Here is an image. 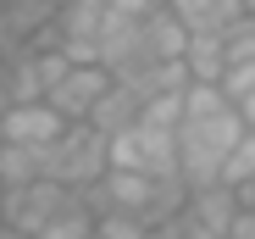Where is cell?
<instances>
[{
	"label": "cell",
	"instance_id": "obj_10",
	"mask_svg": "<svg viewBox=\"0 0 255 239\" xmlns=\"http://www.w3.org/2000/svg\"><path fill=\"white\" fill-rule=\"evenodd\" d=\"M45 178V150H22V145H0V189H28Z\"/></svg>",
	"mask_w": 255,
	"mask_h": 239
},
{
	"label": "cell",
	"instance_id": "obj_9",
	"mask_svg": "<svg viewBox=\"0 0 255 239\" xmlns=\"http://www.w3.org/2000/svg\"><path fill=\"white\" fill-rule=\"evenodd\" d=\"M144 50H150V61L155 67H166V61H183V50H189V28L166 11V6H155L150 17H144Z\"/></svg>",
	"mask_w": 255,
	"mask_h": 239
},
{
	"label": "cell",
	"instance_id": "obj_4",
	"mask_svg": "<svg viewBox=\"0 0 255 239\" xmlns=\"http://www.w3.org/2000/svg\"><path fill=\"white\" fill-rule=\"evenodd\" d=\"M111 84H117V78H111L106 67H72L61 84L45 95V106L61 117L67 128H78V123H89V117H95V106L111 95Z\"/></svg>",
	"mask_w": 255,
	"mask_h": 239
},
{
	"label": "cell",
	"instance_id": "obj_6",
	"mask_svg": "<svg viewBox=\"0 0 255 239\" xmlns=\"http://www.w3.org/2000/svg\"><path fill=\"white\" fill-rule=\"evenodd\" d=\"M166 11L189 28V39H200V33H228V28H239V22L250 17L244 0H172Z\"/></svg>",
	"mask_w": 255,
	"mask_h": 239
},
{
	"label": "cell",
	"instance_id": "obj_14",
	"mask_svg": "<svg viewBox=\"0 0 255 239\" xmlns=\"http://www.w3.org/2000/svg\"><path fill=\"white\" fill-rule=\"evenodd\" d=\"M0 239H33V234H17V228H6V223H0Z\"/></svg>",
	"mask_w": 255,
	"mask_h": 239
},
{
	"label": "cell",
	"instance_id": "obj_15",
	"mask_svg": "<svg viewBox=\"0 0 255 239\" xmlns=\"http://www.w3.org/2000/svg\"><path fill=\"white\" fill-rule=\"evenodd\" d=\"M244 11H250V17H255V0H244Z\"/></svg>",
	"mask_w": 255,
	"mask_h": 239
},
{
	"label": "cell",
	"instance_id": "obj_11",
	"mask_svg": "<svg viewBox=\"0 0 255 239\" xmlns=\"http://www.w3.org/2000/svg\"><path fill=\"white\" fill-rule=\"evenodd\" d=\"M95 223H100V217H95V206L78 195V201H72V206L45 228V234H39V239H95Z\"/></svg>",
	"mask_w": 255,
	"mask_h": 239
},
{
	"label": "cell",
	"instance_id": "obj_5",
	"mask_svg": "<svg viewBox=\"0 0 255 239\" xmlns=\"http://www.w3.org/2000/svg\"><path fill=\"white\" fill-rule=\"evenodd\" d=\"M67 134V123L45 106V100H33V106H11L6 117H0V145H22V150H50L56 139Z\"/></svg>",
	"mask_w": 255,
	"mask_h": 239
},
{
	"label": "cell",
	"instance_id": "obj_3",
	"mask_svg": "<svg viewBox=\"0 0 255 239\" xmlns=\"http://www.w3.org/2000/svg\"><path fill=\"white\" fill-rule=\"evenodd\" d=\"M72 201H78V195L61 189V184H50V178H39V184H28V189H0V223L39 239Z\"/></svg>",
	"mask_w": 255,
	"mask_h": 239
},
{
	"label": "cell",
	"instance_id": "obj_13",
	"mask_svg": "<svg viewBox=\"0 0 255 239\" xmlns=\"http://www.w3.org/2000/svg\"><path fill=\"white\" fill-rule=\"evenodd\" d=\"M239 117H244V134H255V100H244V106H239Z\"/></svg>",
	"mask_w": 255,
	"mask_h": 239
},
{
	"label": "cell",
	"instance_id": "obj_7",
	"mask_svg": "<svg viewBox=\"0 0 255 239\" xmlns=\"http://www.w3.org/2000/svg\"><path fill=\"white\" fill-rule=\"evenodd\" d=\"M239 212H244V201L233 189H222V184H211V189H194L189 195V223L194 228H205V234H217V239H228V228L239 223Z\"/></svg>",
	"mask_w": 255,
	"mask_h": 239
},
{
	"label": "cell",
	"instance_id": "obj_12",
	"mask_svg": "<svg viewBox=\"0 0 255 239\" xmlns=\"http://www.w3.org/2000/svg\"><path fill=\"white\" fill-rule=\"evenodd\" d=\"M222 95H228L233 106L255 100V61H239V67H228V78H222Z\"/></svg>",
	"mask_w": 255,
	"mask_h": 239
},
{
	"label": "cell",
	"instance_id": "obj_1",
	"mask_svg": "<svg viewBox=\"0 0 255 239\" xmlns=\"http://www.w3.org/2000/svg\"><path fill=\"white\" fill-rule=\"evenodd\" d=\"M244 139V117L222 89L189 84L183 95V123H178V178L194 189H211L222 178V162L233 156V145Z\"/></svg>",
	"mask_w": 255,
	"mask_h": 239
},
{
	"label": "cell",
	"instance_id": "obj_16",
	"mask_svg": "<svg viewBox=\"0 0 255 239\" xmlns=\"http://www.w3.org/2000/svg\"><path fill=\"white\" fill-rule=\"evenodd\" d=\"M150 6H172V0H150Z\"/></svg>",
	"mask_w": 255,
	"mask_h": 239
},
{
	"label": "cell",
	"instance_id": "obj_2",
	"mask_svg": "<svg viewBox=\"0 0 255 239\" xmlns=\"http://www.w3.org/2000/svg\"><path fill=\"white\" fill-rule=\"evenodd\" d=\"M106 173H111V139H106V134H95L89 123L67 128V134L45 150V178H50V184H61V189H72V195L100 189V184H106Z\"/></svg>",
	"mask_w": 255,
	"mask_h": 239
},
{
	"label": "cell",
	"instance_id": "obj_8",
	"mask_svg": "<svg viewBox=\"0 0 255 239\" xmlns=\"http://www.w3.org/2000/svg\"><path fill=\"white\" fill-rule=\"evenodd\" d=\"M183 67H189V84L222 89V78H228V39H222V33H200V39H189Z\"/></svg>",
	"mask_w": 255,
	"mask_h": 239
}]
</instances>
